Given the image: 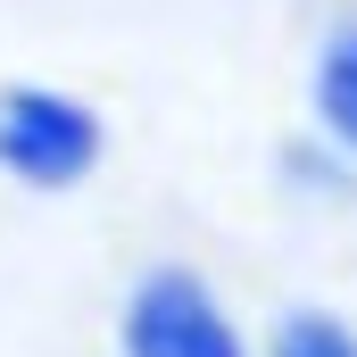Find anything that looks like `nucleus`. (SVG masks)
Here are the masks:
<instances>
[{
  "label": "nucleus",
  "instance_id": "nucleus-4",
  "mask_svg": "<svg viewBox=\"0 0 357 357\" xmlns=\"http://www.w3.org/2000/svg\"><path fill=\"white\" fill-rule=\"evenodd\" d=\"M258 357H357V324L333 307H282Z\"/></svg>",
  "mask_w": 357,
  "mask_h": 357
},
{
  "label": "nucleus",
  "instance_id": "nucleus-3",
  "mask_svg": "<svg viewBox=\"0 0 357 357\" xmlns=\"http://www.w3.org/2000/svg\"><path fill=\"white\" fill-rule=\"evenodd\" d=\"M307 108H316V133L357 167V17H341L316 50V75H307Z\"/></svg>",
  "mask_w": 357,
  "mask_h": 357
},
{
  "label": "nucleus",
  "instance_id": "nucleus-1",
  "mask_svg": "<svg viewBox=\"0 0 357 357\" xmlns=\"http://www.w3.org/2000/svg\"><path fill=\"white\" fill-rule=\"evenodd\" d=\"M116 357H250V341L199 266H150L116 307Z\"/></svg>",
  "mask_w": 357,
  "mask_h": 357
},
{
  "label": "nucleus",
  "instance_id": "nucleus-2",
  "mask_svg": "<svg viewBox=\"0 0 357 357\" xmlns=\"http://www.w3.org/2000/svg\"><path fill=\"white\" fill-rule=\"evenodd\" d=\"M108 133L75 91L50 84H8L0 91V175H17L25 191H75L100 167Z\"/></svg>",
  "mask_w": 357,
  "mask_h": 357
}]
</instances>
